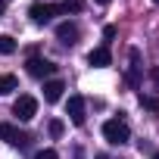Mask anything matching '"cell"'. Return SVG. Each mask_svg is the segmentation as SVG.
Returning <instances> with one entry per match:
<instances>
[{
    "label": "cell",
    "mask_w": 159,
    "mask_h": 159,
    "mask_svg": "<svg viewBox=\"0 0 159 159\" xmlns=\"http://www.w3.org/2000/svg\"><path fill=\"white\" fill-rule=\"evenodd\" d=\"M140 106L150 109V112H159V97H150V94H140Z\"/></svg>",
    "instance_id": "7c38bea8"
},
{
    "label": "cell",
    "mask_w": 159,
    "mask_h": 159,
    "mask_svg": "<svg viewBox=\"0 0 159 159\" xmlns=\"http://www.w3.org/2000/svg\"><path fill=\"white\" fill-rule=\"evenodd\" d=\"M88 62L94 66V69H106L109 62H112V53H109V47L103 44V47H94L91 53H88Z\"/></svg>",
    "instance_id": "52a82bcc"
},
{
    "label": "cell",
    "mask_w": 159,
    "mask_h": 159,
    "mask_svg": "<svg viewBox=\"0 0 159 159\" xmlns=\"http://www.w3.org/2000/svg\"><path fill=\"white\" fill-rule=\"evenodd\" d=\"M56 38H59L66 47H72V44L78 41V25H75V22H59V25H56Z\"/></svg>",
    "instance_id": "ba28073f"
},
{
    "label": "cell",
    "mask_w": 159,
    "mask_h": 159,
    "mask_svg": "<svg viewBox=\"0 0 159 159\" xmlns=\"http://www.w3.org/2000/svg\"><path fill=\"white\" fill-rule=\"evenodd\" d=\"M0 53H3V56L16 53V41H13L10 34H0Z\"/></svg>",
    "instance_id": "8fae6325"
},
{
    "label": "cell",
    "mask_w": 159,
    "mask_h": 159,
    "mask_svg": "<svg viewBox=\"0 0 159 159\" xmlns=\"http://www.w3.org/2000/svg\"><path fill=\"white\" fill-rule=\"evenodd\" d=\"M25 69H28L31 78H50V75L56 72V66H53L50 59H41V56H31V59L25 62Z\"/></svg>",
    "instance_id": "277c9868"
},
{
    "label": "cell",
    "mask_w": 159,
    "mask_h": 159,
    "mask_svg": "<svg viewBox=\"0 0 159 159\" xmlns=\"http://www.w3.org/2000/svg\"><path fill=\"white\" fill-rule=\"evenodd\" d=\"M62 91H66V84L59 81V78H50V81H44V100H47V103H56V100L62 97Z\"/></svg>",
    "instance_id": "9c48e42d"
},
{
    "label": "cell",
    "mask_w": 159,
    "mask_h": 159,
    "mask_svg": "<svg viewBox=\"0 0 159 159\" xmlns=\"http://www.w3.org/2000/svg\"><path fill=\"white\" fill-rule=\"evenodd\" d=\"M150 78L156 81V88H159V69H150Z\"/></svg>",
    "instance_id": "e0dca14e"
},
{
    "label": "cell",
    "mask_w": 159,
    "mask_h": 159,
    "mask_svg": "<svg viewBox=\"0 0 159 159\" xmlns=\"http://www.w3.org/2000/svg\"><path fill=\"white\" fill-rule=\"evenodd\" d=\"M62 13V7H56V3H34L31 10H28V16L34 19V22H50L53 16H59Z\"/></svg>",
    "instance_id": "5b68a950"
},
{
    "label": "cell",
    "mask_w": 159,
    "mask_h": 159,
    "mask_svg": "<svg viewBox=\"0 0 159 159\" xmlns=\"http://www.w3.org/2000/svg\"><path fill=\"white\" fill-rule=\"evenodd\" d=\"M16 91V75H0V97Z\"/></svg>",
    "instance_id": "30bf717a"
},
{
    "label": "cell",
    "mask_w": 159,
    "mask_h": 159,
    "mask_svg": "<svg viewBox=\"0 0 159 159\" xmlns=\"http://www.w3.org/2000/svg\"><path fill=\"white\" fill-rule=\"evenodd\" d=\"M66 116L72 119V125H84V97H69L66 103Z\"/></svg>",
    "instance_id": "8992f818"
},
{
    "label": "cell",
    "mask_w": 159,
    "mask_h": 159,
    "mask_svg": "<svg viewBox=\"0 0 159 159\" xmlns=\"http://www.w3.org/2000/svg\"><path fill=\"white\" fill-rule=\"evenodd\" d=\"M81 0H66V3H62V13H81Z\"/></svg>",
    "instance_id": "4fadbf2b"
},
{
    "label": "cell",
    "mask_w": 159,
    "mask_h": 159,
    "mask_svg": "<svg viewBox=\"0 0 159 159\" xmlns=\"http://www.w3.org/2000/svg\"><path fill=\"white\" fill-rule=\"evenodd\" d=\"M3 10H7V3H3V0H0V16H3Z\"/></svg>",
    "instance_id": "d6986e66"
},
{
    "label": "cell",
    "mask_w": 159,
    "mask_h": 159,
    "mask_svg": "<svg viewBox=\"0 0 159 159\" xmlns=\"http://www.w3.org/2000/svg\"><path fill=\"white\" fill-rule=\"evenodd\" d=\"M0 140H7L10 147H19V150H25L28 147V134H22L16 125H10V122H0Z\"/></svg>",
    "instance_id": "3957f363"
},
{
    "label": "cell",
    "mask_w": 159,
    "mask_h": 159,
    "mask_svg": "<svg viewBox=\"0 0 159 159\" xmlns=\"http://www.w3.org/2000/svg\"><path fill=\"white\" fill-rule=\"evenodd\" d=\"M62 131H66V125H62L59 119H53V122H50V137H59Z\"/></svg>",
    "instance_id": "5bb4252c"
},
{
    "label": "cell",
    "mask_w": 159,
    "mask_h": 159,
    "mask_svg": "<svg viewBox=\"0 0 159 159\" xmlns=\"http://www.w3.org/2000/svg\"><path fill=\"white\" fill-rule=\"evenodd\" d=\"M103 38L112 41V38H116V25H106V28H103Z\"/></svg>",
    "instance_id": "2e32d148"
},
{
    "label": "cell",
    "mask_w": 159,
    "mask_h": 159,
    "mask_svg": "<svg viewBox=\"0 0 159 159\" xmlns=\"http://www.w3.org/2000/svg\"><path fill=\"white\" fill-rule=\"evenodd\" d=\"M13 116H16L19 122H31V119L38 116V100H34L31 94H22V97L13 103Z\"/></svg>",
    "instance_id": "7a4b0ae2"
},
{
    "label": "cell",
    "mask_w": 159,
    "mask_h": 159,
    "mask_svg": "<svg viewBox=\"0 0 159 159\" xmlns=\"http://www.w3.org/2000/svg\"><path fill=\"white\" fill-rule=\"evenodd\" d=\"M153 159H159V153H153Z\"/></svg>",
    "instance_id": "ffe728a7"
},
{
    "label": "cell",
    "mask_w": 159,
    "mask_h": 159,
    "mask_svg": "<svg viewBox=\"0 0 159 159\" xmlns=\"http://www.w3.org/2000/svg\"><path fill=\"white\" fill-rule=\"evenodd\" d=\"M103 137H106L112 147H122V143L131 140V131H128V125H125L122 119H109V122L103 125Z\"/></svg>",
    "instance_id": "6da1fadb"
},
{
    "label": "cell",
    "mask_w": 159,
    "mask_h": 159,
    "mask_svg": "<svg viewBox=\"0 0 159 159\" xmlns=\"http://www.w3.org/2000/svg\"><path fill=\"white\" fill-rule=\"evenodd\" d=\"M153 3H156V7H159V0H153Z\"/></svg>",
    "instance_id": "44dd1931"
},
{
    "label": "cell",
    "mask_w": 159,
    "mask_h": 159,
    "mask_svg": "<svg viewBox=\"0 0 159 159\" xmlns=\"http://www.w3.org/2000/svg\"><path fill=\"white\" fill-rule=\"evenodd\" d=\"M34 159H59V156H56V150H50V147H47V150H38V153H34Z\"/></svg>",
    "instance_id": "9a60e30c"
},
{
    "label": "cell",
    "mask_w": 159,
    "mask_h": 159,
    "mask_svg": "<svg viewBox=\"0 0 159 159\" xmlns=\"http://www.w3.org/2000/svg\"><path fill=\"white\" fill-rule=\"evenodd\" d=\"M94 3H100V7H106V3H112V0H94Z\"/></svg>",
    "instance_id": "ac0fdd59"
}]
</instances>
